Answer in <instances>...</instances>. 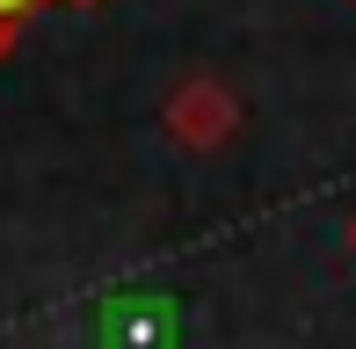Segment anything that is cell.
<instances>
[{
    "instance_id": "6da1fadb",
    "label": "cell",
    "mask_w": 356,
    "mask_h": 349,
    "mask_svg": "<svg viewBox=\"0 0 356 349\" xmlns=\"http://www.w3.org/2000/svg\"><path fill=\"white\" fill-rule=\"evenodd\" d=\"M160 124H168L175 146H189V153H218L225 138L240 131V95L225 88V81H211V73H197V81H182V88L168 95Z\"/></svg>"
},
{
    "instance_id": "7a4b0ae2",
    "label": "cell",
    "mask_w": 356,
    "mask_h": 349,
    "mask_svg": "<svg viewBox=\"0 0 356 349\" xmlns=\"http://www.w3.org/2000/svg\"><path fill=\"white\" fill-rule=\"evenodd\" d=\"M29 15V0H0V22H22Z\"/></svg>"
},
{
    "instance_id": "3957f363",
    "label": "cell",
    "mask_w": 356,
    "mask_h": 349,
    "mask_svg": "<svg viewBox=\"0 0 356 349\" xmlns=\"http://www.w3.org/2000/svg\"><path fill=\"white\" fill-rule=\"evenodd\" d=\"M15 37H22V22H0V58L15 51Z\"/></svg>"
},
{
    "instance_id": "277c9868",
    "label": "cell",
    "mask_w": 356,
    "mask_h": 349,
    "mask_svg": "<svg viewBox=\"0 0 356 349\" xmlns=\"http://www.w3.org/2000/svg\"><path fill=\"white\" fill-rule=\"evenodd\" d=\"M73 8H102V0H73Z\"/></svg>"
},
{
    "instance_id": "5b68a950",
    "label": "cell",
    "mask_w": 356,
    "mask_h": 349,
    "mask_svg": "<svg viewBox=\"0 0 356 349\" xmlns=\"http://www.w3.org/2000/svg\"><path fill=\"white\" fill-rule=\"evenodd\" d=\"M349 247H356V218H349Z\"/></svg>"
}]
</instances>
